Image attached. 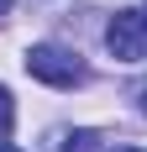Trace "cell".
<instances>
[{"mask_svg":"<svg viewBox=\"0 0 147 152\" xmlns=\"http://www.w3.org/2000/svg\"><path fill=\"white\" fill-rule=\"evenodd\" d=\"M26 74L37 84H53V89H74V84H84V63L58 42H37L26 47Z\"/></svg>","mask_w":147,"mask_h":152,"instance_id":"6da1fadb","label":"cell"},{"mask_svg":"<svg viewBox=\"0 0 147 152\" xmlns=\"http://www.w3.org/2000/svg\"><path fill=\"white\" fill-rule=\"evenodd\" d=\"M105 47L121 63H142L147 58V16L142 11H116L110 26H105Z\"/></svg>","mask_w":147,"mask_h":152,"instance_id":"7a4b0ae2","label":"cell"},{"mask_svg":"<svg viewBox=\"0 0 147 152\" xmlns=\"http://www.w3.org/2000/svg\"><path fill=\"white\" fill-rule=\"evenodd\" d=\"M63 152H95V137H89V131H74V137L63 142Z\"/></svg>","mask_w":147,"mask_h":152,"instance_id":"3957f363","label":"cell"},{"mask_svg":"<svg viewBox=\"0 0 147 152\" xmlns=\"http://www.w3.org/2000/svg\"><path fill=\"white\" fill-rule=\"evenodd\" d=\"M0 152H21V147H11V142H0Z\"/></svg>","mask_w":147,"mask_h":152,"instance_id":"277c9868","label":"cell"},{"mask_svg":"<svg viewBox=\"0 0 147 152\" xmlns=\"http://www.w3.org/2000/svg\"><path fill=\"white\" fill-rule=\"evenodd\" d=\"M0 110H5V84H0Z\"/></svg>","mask_w":147,"mask_h":152,"instance_id":"5b68a950","label":"cell"},{"mask_svg":"<svg viewBox=\"0 0 147 152\" xmlns=\"http://www.w3.org/2000/svg\"><path fill=\"white\" fill-rule=\"evenodd\" d=\"M116 152H142V147H116Z\"/></svg>","mask_w":147,"mask_h":152,"instance_id":"8992f818","label":"cell"},{"mask_svg":"<svg viewBox=\"0 0 147 152\" xmlns=\"http://www.w3.org/2000/svg\"><path fill=\"white\" fill-rule=\"evenodd\" d=\"M5 5H11V0H0V16H5Z\"/></svg>","mask_w":147,"mask_h":152,"instance_id":"52a82bcc","label":"cell"}]
</instances>
